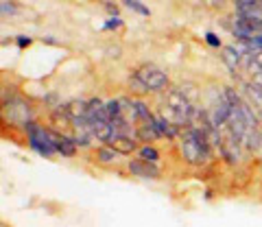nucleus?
Masks as SVG:
<instances>
[{
    "label": "nucleus",
    "mask_w": 262,
    "mask_h": 227,
    "mask_svg": "<svg viewBox=\"0 0 262 227\" xmlns=\"http://www.w3.org/2000/svg\"><path fill=\"white\" fill-rule=\"evenodd\" d=\"M251 83H256V85H260V87H262V70L253 72V75H251Z\"/></svg>",
    "instance_id": "f3484780"
},
{
    "label": "nucleus",
    "mask_w": 262,
    "mask_h": 227,
    "mask_svg": "<svg viewBox=\"0 0 262 227\" xmlns=\"http://www.w3.org/2000/svg\"><path fill=\"white\" fill-rule=\"evenodd\" d=\"M134 138L138 142H142V144H153L155 140H162L158 127H155V120H151V123H138Z\"/></svg>",
    "instance_id": "423d86ee"
},
{
    "label": "nucleus",
    "mask_w": 262,
    "mask_h": 227,
    "mask_svg": "<svg viewBox=\"0 0 262 227\" xmlns=\"http://www.w3.org/2000/svg\"><path fill=\"white\" fill-rule=\"evenodd\" d=\"M96 160H98V164L107 166V164H114V162L118 160V153L114 151L112 147H107V144H103V147L96 151Z\"/></svg>",
    "instance_id": "1a4fd4ad"
},
{
    "label": "nucleus",
    "mask_w": 262,
    "mask_h": 227,
    "mask_svg": "<svg viewBox=\"0 0 262 227\" xmlns=\"http://www.w3.org/2000/svg\"><path fill=\"white\" fill-rule=\"evenodd\" d=\"M206 44L210 48H223V42H221V37L216 33H212V31H208L206 33Z\"/></svg>",
    "instance_id": "ddd939ff"
},
{
    "label": "nucleus",
    "mask_w": 262,
    "mask_h": 227,
    "mask_svg": "<svg viewBox=\"0 0 262 227\" xmlns=\"http://www.w3.org/2000/svg\"><path fill=\"white\" fill-rule=\"evenodd\" d=\"M258 116H260V123H262V109H258Z\"/></svg>",
    "instance_id": "6ab92c4d"
},
{
    "label": "nucleus",
    "mask_w": 262,
    "mask_h": 227,
    "mask_svg": "<svg viewBox=\"0 0 262 227\" xmlns=\"http://www.w3.org/2000/svg\"><path fill=\"white\" fill-rule=\"evenodd\" d=\"M0 13H11V15H15V13H18V7H15L13 3H0Z\"/></svg>",
    "instance_id": "4468645a"
},
{
    "label": "nucleus",
    "mask_w": 262,
    "mask_h": 227,
    "mask_svg": "<svg viewBox=\"0 0 262 227\" xmlns=\"http://www.w3.org/2000/svg\"><path fill=\"white\" fill-rule=\"evenodd\" d=\"M105 7H107V11L114 15V18H118V13H120V9H118V7L116 5H112V3H105Z\"/></svg>",
    "instance_id": "a211bd4d"
},
{
    "label": "nucleus",
    "mask_w": 262,
    "mask_h": 227,
    "mask_svg": "<svg viewBox=\"0 0 262 227\" xmlns=\"http://www.w3.org/2000/svg\"><path fill=\"white\" fill-rule=\"evenodd\" d=\"M129 173L131 175H136V177H140V179H160L162 177V170L158 164H153V162H146V160H140V157H136V160H131L129 164Z\"/></svg>",
    "instance_id": "7ed1b4c3"
},
{
    "label": "nucleus",
    "mask_w": 262,
    "mask_h": 227,
    "mask_svg": "<svg viewBox=\"0 0 262 227\" xmlns=\"http://www.w3.org/2000/svg\"><path fill=\"white\" fill-rule=\"evenodd\" d=\"M177 90L182 92L188 101H192V103H194L196 99H199V90H196V85H192V83H182V85L177 87Z\"/></svg>",
    "instance_id": "9b49d317"
},
{
    "label": "nucleus",
    "mask_w": 262,
    "mask_h": 227,
    "mask_svg": "<svg viewBox=\"0 0 262 227\" xmlns=\"http://www.w3.org/2000/svg\"><path fill=\"white\" fill-rule=\"evenodd\" d=\"M120 27H122V20H120V18H110L107 22H105V29H107V31L120 29Z\"/></svg>",
    "instance_id": "2eb2a0df"
},
{
    "label": "nucleus",
    "mask_w": 262,
    "mask_h": 227,
    "mask_svg": "<svg viewBox=\"0 0 262 227\" xmlns=\"http://www.w3.org/2000/svg\"><path fill=\"white\" fill-rule=\"evenodd\" d=\"M48 138H51V144H53L55 153H59V155H63V157L77 155V144L70 135L57 131V129H48Z\"/></svg>",
    "instance_id": "20e7f679"
},
{
    "label": "nucleus",
    "mask_w": 262,
    "mask_h": 227,
    "mask_svg": "<svg viewBox=\"0 0 262 227\" xmlns=\"http://www.w3.org/2000/svg\"><path fill=\"white\" fill-rule=\"evenodd\" d=\"M15 42H18V46H20V48H27V46L33 42V39H31V37H24V35H20V37H15Z\"/></svg>",
    "instance_id": "dca6fc26"
},
{
    "label": "nucleus",
    "mask_w": 262,
    "mask_h": 227,
    "mask_svg": "<svg viewBox=\"0 0 262 227\" xmlns=\"http://www.w3.org/2000/svg\"><path fill=\"white\" fill-rule=\"evenodd\" d=\"M138 157L158 164V162H160V151L155 149L153 144H140V149H138Z\"/></svg>",
    "instance_id": "9d476101"
},
{
    "label": "nucleus",
    "mask_w": 262,
    "mask_h": 227,
    "mask_svg": "<svg viewBox=\"0 0 262 227\" xmlns=\"http://www.w3.org/2000/svg\"><path fill=\"white\" fill-rule=\"evenodd\" d=\"M221 59H223V63L232 72H236L243 66V55L238 51V46H223L221 48Z\"/></svg>",
    "instance_id": "0eeeda50"
},
{
    "label": "nucleus",
    "mask_w": 262,
    "mask_h": 227,
    "mask_svg": "<svg viewBox=\"0 0 262 227\" xmlns=\"http://www.w3.org/2000/svg\"><path fill=\"white\" fill-rule=\"evenodd\" d=\"M107 147H112L114 151L118 153V155H131V153H138V149H140V142L136 140L134 135H114L112 142L107 144Z\"/></svg>",
    "instance_id": "39448f33"
},
{
    "label": "nucleus",
    "mask_w": 262,
    "mask_h": 227,
    "mask_svg": "<svg viewBox=\"0 0 262 227\" xmlns=\"http://www.w3.org/2000/svg\"><path fill=\"white\" fill-rule=\"evenodd\" d=\"M24 131H27V138H29V147L39 153L42 157H53L55 155V149L51 144V138H48V129L39 127L37 123H27L24 125Z\"/></svg>",
    "instance_id": "f03ea898"
},
{
    "label": "nucleus",
    "mask_w": 262,
    "mask_h": 227,
    "mask_svg": "<svg viewBox=\"0 0 262 227\" xmlns=\"http://www.w3.org/2000/svg\"><path fill=\"white\" fill-rule=\"evenodd\" d=\"M131 11H136V13H140V15H151V9L146 7L144 3H140V0H122Z\"/></svg>",
    "instance_id": "f8f14e48"
},
{
    "label": "nucleus",
    "mask_w": 262,
    "mask_h": 227,
    "mask_svg": "<svg viewBox=\"0 0 262 227\" xmlns=\"http://www.w3.org/2000/svg\"><path fill=\"white\" fill-rule=\"evenodd\" d=\"M131 77L144 87V92H162L170 85L168 72L160 70L158 66H153V63H144V66L138 68Z\"/></svg>",
    "instance_id": "f257e3e1"
},
{
    "label": "nucleus",
    "mask_w": 262,
    "mask_h": 227,
    "mask_svg": "<svg viewBox=\"0 0 262 227\" xmlns=\"http://www.w3.org/2000/svg\"><path fill=\"white\" fill-rule=\"evenodd\" d=\"M245 94H247V103H251L256 109H262V87L256 83H245Z\"/></svg>",
    "instance_id": "6e6552de"
}]
</instances>
